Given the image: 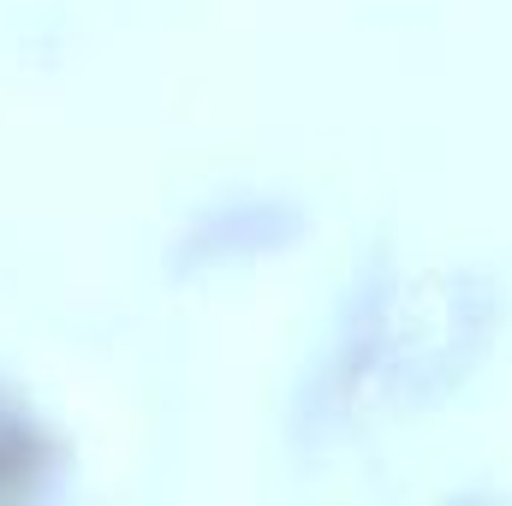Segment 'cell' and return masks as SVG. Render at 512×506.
I'll use <instances>...</instances> for the list:
<instances>
[{"instance_id":"1","label":"cell","mask_w":512,"mask_h":506,"mask_svg":"<svg viewBox=\"0 0 512 506\" xmlns=\"http://www.w3.org/2000/svg\"><path fill=\"white\" fill-rule=\"evenodd\" d=\"M48 465H54V453H48L42 429H36L24 411L0 405V506L30 501V495L42 489Z\"/></svg>"}]
</instances>
